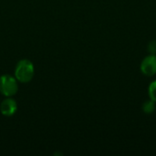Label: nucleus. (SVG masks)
<instances>
[{
    "label": "nucleus",
    "mask_w": 156,
    "mask_h": 156,
    "mask_svg": "<svg viewBox=\"0 0 156 156\" xmlns=\"http://www.w3.org/2000/svg\"><path fill=\"white\" fill-rule=\"evenodd\" d=\"M35 74L33 63L29 59H21L17 62L15 69V78L21 83L31 81Z\"/></svg>",
    "instance_id": "f257e3e1"
},
{
    "label": "nucleus",
    "mask_w": 156,
    "mask_h": 156,
    "mask_svg": "<svg viewBox=\"0 0 156 156\" xmlns=\"http://www.w3.org/2000/svg\"><path fill=\"white\" fill-rule=\"evenodd\" d=\"M18 90L17 80L11 75H2L0 77V92L5 97L14 96Z\"/></svg>",
    "instance_id": "f03ea898"
},
{
    "label": "nucleus",
    "mask_w": 156,
    "mask_h": 156,
    "mask_svg": "<svg viewBox=\"0 0 156 156\" xmlns=\"http://www.w3.org/2000/svg\"><path fill=\"white\" fill-rule=\"evenodd\" d=\"M141 72L147 76L152 77L156 74V55L150 54L145 57L140 66Z\"/></svg>",
    "instance_id": "7ed1b4c3"
},
{
    "label": "nucleus",
    "mask_w": 156,
    "mask_h": 156,
    "mask_svg": "<svg viewBox=\"0 0 156 156\" xmlns=\"http://www.w3.org/2000/svg\"><path fill=\"white\" fill-rule=\"evenodd\" d=\"M17 111V103L16 101L10 98L6 97L0 104V112L5 117L13 116Z\"/></svg>",
    "instance_id": "20e7f679"
},
{
    "label": "nucleus",
    "mask_w": 156,
    "mask_h": 156,
    "mask_svg": "<svg viewBox=\"0 0 156 156\" xmlns=\"http://www.w3.org/2000/svg\"><path fill=\"white\" fill-rule=\"evenodd\" d=\"M155 101H152L151 99L149 101H146L144 104H143V111L145 114H152L154 112V111L156 110V105Z\"/></svg>",
    "instance_id": "39448f33"
},
{
    "label": "nucleus",
    "mask_w": 156,
    "mask_h": 156,
    "mask_svg": "<svg viewBox=\"0 0 156 156\" xmlns=\"http://www.w3.org/2000/svg\"><path fill=\"white\" fill-rule=\"evenodd\" d=\"M148 95L152 101L156 102V80L150 83L148 87Z\"/></svg>",
    "instance_id": "423d86ee"
},
{
    "label": "nucleus",
    "mask_w": 156,
    "mask_h": 156,
    "mask_svg": "<svg viewBox=\"0 0 156 156\" xmlns=\"http://www.w3.org/2000/svg\"><path fill=\"white\" fill-rule=\"evenodd\" d=\"M148 52L150 54H154L156 55V40H152L149 44H148Z\"/></svg>",
    "instance_id": "0eeeda50"
}]
</instances>
